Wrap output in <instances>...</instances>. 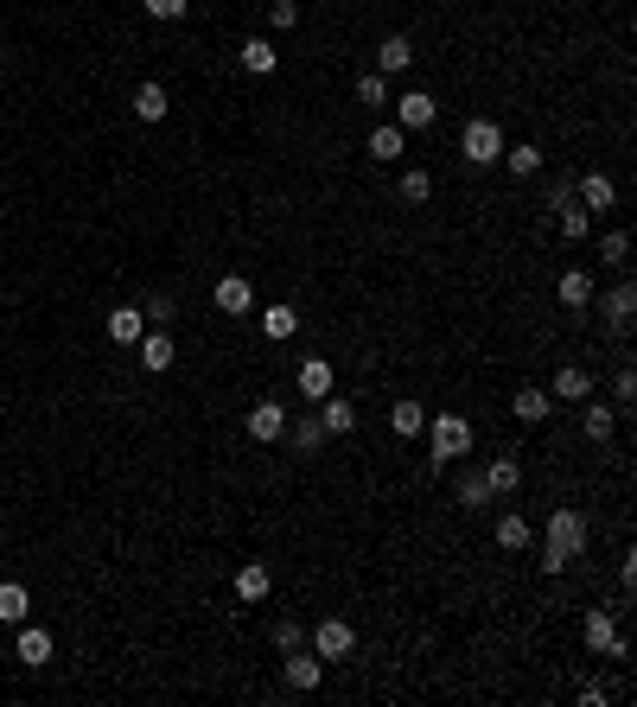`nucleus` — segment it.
Instances as JSON below:
<instances>
[{
    "instance_id": "37",
    "label": "nucleus",
    "mask_w": 637,
    "mask_h": 707,
    "mask_svg": "<svg viewBox=\"0 0 637 707\" xmlns=\"http://www.w3.org/2000/svg\"><path fill=\"white\" fill-rule=\"evenodd\" d=\"M357 102H370V109H383V102H389V77L364 71V77H357Z\"/></svg>"
},
{
    "instance_id": "13",
    "label": "nucleus",
    "mask_w": 637,
    "mask_h": 707,
    "mask_svg": "<svg viewBox=\"0 0 637 707\" xmlns=\"http://www.w3.org/2000/svg\"><path fill=\"white\" fill-rule=\"evenodd\" d=\"M408 64H415V45H408L402 32H389V39L376 45V77H402Z\"/></svg>"
},
{
    "instance_id": "24",
    "label": "nucleus",
    "mask_w": 637,
    "mask_h": 707,
    "mask_svg": "<svg viewBox=\"0 0 637 707\" xmlns=\"http://www.w3.org/2000/svg\"><path fill=\"white\" fill-rule=\"evenodd\" d=\"M141 332H147V313H141V306H115V313H109V338H115V344H141Z\"/></svg>"
},
{
    "instance_id": "29",
    "label": "nucleus",
    "mask_w": 637,
    "mask_h": 707,
    "mask_svg": "<svg viewBox=\"0 0 637 707\" xmlns=\"http://www.w3.org/2000/svg\"><path fill=\"white\" fill-rule=\"evenodd\" d=\"M580 637H587V650H593V657H606V644L618 637V618H612V612H587V625H580Z\"/></svg>"
},
{
    "instance_id": "33",
    "label": "nucleus",
    "mask_w": 637,
    "mask_h": 707,
    "mask_svg": "<svg viewBox=\"0 0 637 707\" xmlns=\"http://www.w3.org/2000/svg\"><path fill=\"white\" fill-rule=\"evenodd\" d=\"M555 223H561V236H567V243H580V236L593 230V211H587V204H561Z\"/></svg>"
},
{
    "instance_id": "35",
    "label": "nucleus",
    "mask_w": 637,
    "mask_h": 707,
    "mask_svg": "<svg viewBox=\"0 0 637 707\" xmlns=\"http://www.w3.org/2000/svg\"><path fill=\"white\" fill-rule=\"evenodd\" d=\"M625 255H631V236H625V230H606V236H599V262H606V268H625Z\"/></svg>"
},
{
    "instance_id": "19",
    "label": "nucleus",
    "mask_w": 637,
    "mask_h": 707,
    "mask_svg": "<svg viewBox=\"0 0 637 707\" xmlns=\"http://www.w3.org/2000/svg\"><path fill=\"white\" fill-rule=\"evenodd\" d=\"M402 153H408V134L395 128V122H376V128H370V160L395 166V160H402Z\"/></svg>"
},
{
    "instance_id": "22",
    "label": "nucleus",
    "mask_w": 637,
    "mask_h": 707,
    "mask_svg": "<svg viewBox=\"0 0 637 707\" xmlns=\"http://www.w3.org/2000/svg\"><path fill=\"white\" fill-rule=\"evenodd\" d=\"M587 395H593L587 364H561V370H555V402H587Z\"/></svg>"
},
{
    "instance_id": "26",
    "label": "nucleus",
    "mask_w": 637,
    "mask_h": 707,
    "mask_svg": "<svg viewBox=\"0 0 637 707\" xmlns=\"http://www.w3.org/2000/svg\"><path fill=\"white\" fill-rule=\"evenodd\" d=\"M166 109H172L166 83H141V90H134V115H141V122H166Z\"/></svg>"
},
{
    "instance_id": "38",
    "label": "nucleus",
    "mask_w": 637,
    "mask_h": 707,
    "mask_svg": "<svg viewBox=\"0 0 637 707\" xmlns=\"http://www.w3.org/2000/svg\"><path fill=\"white\" fill-rule=\"evenodd\" d=\"M268 26L274 32H294L300 26V0H268Z\"/></svg>"
},
{
    "instance_id": "21",
    "label": "nucleus",
    "mask_w": 637,
    "mask_h": 707,
    "mask_svg": "<svg viewBox=\"0 0 637 707\" xmlns=\"http://www.w3.org/2000/svg\"><path fill=\"white\" fill-rule=\"evenodd\" d=\"M593 300L606 306V319L618 325V332H631V306H637V287H631V281H618L612 293H593Z\"/></svg>"
},
{
    "instance_id": "20",
    "label": "nucleus",
    "mask_w": 637,
    "mask_h": 707,
    "mask_svg": "<svg viewBox=\"0 0 637 707\" xmlns=\"http://www.w3.org/2000/svg\"><path fill=\"white\" fill-rule=\"evenodd\" d=\"M287 434H294V453H300V459H319V446L332 440V434L319 427V415H294V421H287Z\"/></svg>"
},
{
    "instance_id": "11",
    "label": "nucleus",
    "mask_w": 637,
    "mask_h": 707,
    "mask_svg": "<svg viewBox=\"0 0 637 707\" xmlns=\"http://www.w3.org/2000/svg\"><path fill=\"white\" fill-rule=\"evenodd\" d=\"M268 593H274V574H268L262 561H243V567H236V599H243V606H262Z\"/></svg>"
},
{
    "instance_id": "30",
    "label": "nucleus",
    "mask_w": 637,
    "mask_h": 707,
    "mask_svg": "<svg viewBox=\"0 0 637 707\" xmlns=\"http://www.w3.org/2000/svg\"><path fill=\"white\" fill-rule=\"evenodd\" d=\"M504 166L516 172V179H536V172H542V147H529V141H510V147H504Z\"/></svg>"
},
{
    "instance_id": "31",
    "label": "nucleus",
    "mask_w": 637,
    "mask_h": 707,
    "mask_svg": "<svg viewBox=\"0 0 637 707\" xmlns=\"http://www.w3.org/2000/svg\"><path fill=\"white\" fill-rule=\"evenodd\" d=\"M262 332H268L274 344H287V338L300 332V313H294V306H268V313H262Z\"/></svg>"
},
{
    "instance_id": "34",
    "label": "nucleus",
    "mask_w": 637,
    "mask_h": 707,
    "mask_svg": "<svg viewBox=\"0 0 637 707\" xmlns=\"http://www.w3.org/2000/svg\"><path fill=\"white\" fill-rule=\"evenodd\" d=\"M516 421H529V427H536V421H548V389H516Z\"/></svg>"
},
{
    "instance_id": "18",
    "label": "nucleus",
    "mask_w": 637,
    "mask_h": 707,
    "mask_svg": "<svg viewBox=\"0 0 637 707\" xmlns=\"http://www.w3.org/2000/svg\"><path fill=\"white\" fill-rule=\"evenodd\" d=\"M593 293H599V287H593V274H587V268H567L561 281H555V300H561V306H574V313H580V306H593Z\"/></svg>"
},
{
    "instance_id": "9",
    "label": "nucleus",
    "mask_w": 637,
    "mask_h": 707,
    "mask_svg": "<svg viewBox=\"0 0 637 707\" xmlns=\"http://www.w3.org/2000/svg\"><path fill=\"white\" fill-rule=\"evenodd\" d=\"M211 300H217V313H230V319H243V313H255V287L243 281V274H223Z\"/></svg>"
},
{
    "instance_id": "12",
    "label": "nucleus",
    "mask_w": 637,
    "mask_h": 707,
    "mask_svg": "<svg viewBox=\"0 0 637 707\" xmlns=\"http://www.w3.org/2000/svg\"><path fill=\"white\" fill-rule=\"evenodd\" d=\"M332 383H338V376H332V364H325V357H306V364L294 370V389L306 395V402H319V395H332Z\"/></svg>"
},
{
    "instance_id": "6",
    "label": "nucleus",
    "mask_w": 637,
    "mask_h": 707,
    "mask_svg": "<svg viewBox=\"0 0 637 707\" xmlns=\"http://www.w3.org/2000/svg\"><path fill=\"white\" fill-rule=\"evenodd\" d=\"M281 676H287V688H294V695H313V688L325 682V663L313 657V650H287Z\"/></svg>"
},
{
    "instance_id": "23",
    "label": "nucleus",
    "mask_w": 637,
    "mask_h": 707,
    "mask_svg": "<svg viewBox=\"0 0 637 707\" xmlns=\"http://www.w3.org/2000/svg\"><path fill=\"white\" fill-rule=\"evenodd\" d=\"M612 427H618V408H606V402H593V395H587V415H580V434H587L593 446H606V440H612Z\"/></svg>"
},
{
    "instance_id": "43",
    "label": "nucleus",
    "mask_w": 637,
    "mask_h": 707,
    "mask_svg": "<svg viewBox=\"0 0 637 707\" xmlns=\"http://www.w3.org/2000/svg\"><path fill=\"white\" fill-rule=\"evenodd\" d=\"M548 204H555V211H561V204H574V172H561V179H555V192H548Z\"/></svg>"
},
{
    "instance_id": "16",
    "label": "nucleus",
    "mask_w": 637,
    "mask_h": 707,
    "mask_svg": "<svg viewBox=\"0 0 637 707\" xmlns=\"http://www.w3.org/2000/svg\"><path fill=\"white\" fill-rule=\"evenodd\" d=\"M172 364H179L172 338H166V332H141V370H147V376H166Z\"/></svg>"
},
{
    "instance_id": "42",
    "label": "nucleus",
    "mask_w": 637,
    "mask_h": 707,
    "mask_svg": "<svg viewBox=\"0 0 637 707\" xmlns=\"http://www.w3.org/2000/svg\"><path fill=\"white\" fill-rule=\"evenodd\" d=\"M612 395H618V408H631V402H637V370H631V364L612 376Z\"/></svg>"
},
{
    "instance_id": "5",
    "label": "nucleus",
    "mask_w": 637,
    "mask_h": 707,
    "mask_svg": "<svg viewBox=\"0 0 637 707\" xmlns=\"http://www.w3.org/2000/svg\"><path fill=\"white\" fill-rule=\"evenodd\" d=\"M434 122H440V102L427 90H402V96H395V128H402V134H421Z\"/></svg>"
},
{
    "instance_id": "10",
    "label": "nucleus",
    "mask_w": 637,
    "mask_h": 707,
    "mask_svg": "<svg viewBox=\"0 0 637 707\" xmlns=\"http://www.w3.org/2000/svg\"><path fill=\"white\" fill-rule=\"evenodd\" d=\"M453 497H459V510H485L491 504L485 472H478V465H459V472H453Z\"/></svg>"
},
{
    "instance_id": "28",
    "label": "nucleus",
    "mask_w": 637,
    "mask_h": 707,
    "mask_svg": "<svg viewBox=\"0 0 637 707\" xmlns=\"http://www.w3.org/2000/svg\"><path fill=\"white\" fill-rule=\"evenodd\" d=\"M26 612H32V593L20 580H7L0 586V625H26Z\"/></svg>"
},
{
    "instance_id": "4",
    "label": "nucleus",
    "mask_w": 637,
    "mask_h": 707,
    "mask_svg": "<svg viewBox=\"0 0 637 707\" xmlns=\"http://www.w3.org/2000/svg\"><path fill=\"white\" fill-rule=\"evenodd\" d=\"M351 650H357V631L344 625V618H319L313 625V657L319 663H344Z\"/></svg>"
},
{
    "instance_id": "14",
    "label": "nucleus",
    "mask_w": 637,
    "mask_h": 707,
    "mask_svg": "<svg viewBox=\"0 0 637 707\" xmlns=\"http://www.w3.org/2000/svg\"><path fill=\"white\" fill-rule=\"evenodd\" d=\"M529 542H536V529H529L523 510H504V516H497V548H504V555H523Z\"/></svg>"
},
{
    "instance_id": "25",
    "label": "nucleus",
    "mask_w": 637,
    "mask_h": 707,
    "mask_svg": "<svg viewBox=\"0 0 637 707\" xmlns=\"http://www.w3.org/2000/svg\"><path fill=\"white\" fill-rule=\"evenodd\" d=\"M274 64H281L274 39H243V71H249V77H274Z\"/></svg>"
},
{
    "instance_id": "2",
    "label": "nucleus",
    "mask_w": 637,
    "mask_h": 707,
    "mask_svg": "<svg viewBox=\"0 0 637 707\" xmlns=\"http://www.w3.org/2000/svg\"><path fill=\"white\" fill-rule=\"evenodd\" d=\"M504 128H497L491 122V115H472V122L466 128H459V153H466V166H497V160H504Z\"/></svg>"
},
{
    "instance_id": "41",
    "label": "nucleus",
    "mask_w": 637,
    "mask_h": 707,
    "mask_svg": "<svg viewBox=\"0 0 637 707\" xmlns=\"http://www.w3.org/2000/svg\"><path fill=\"white\" fill-rule=\"evenodd\" d=\"M141 313H147V325H172V319H179V306H172L166 293H153V300L141 306Z\"/></svg>"
},
{
    "instance_id": "17",
    "label": "nucleus",
    "mask_w": 637,
    "mask_h": 707,
    "mask_svg": "<svg viewBox=\"0 0 637 707\" xmlns=\"http://www.w3.org/2000/svg\"><path fill=\"white\" fill-rule=\"evenodd\" d=\"M313 408H319V427H325V434H351V427H357V408L344 402L338 389H332V395H319Z\"/></svg>"
},
{
    "instance_id": "1",
    "label": "nucleus",
    "mask_w": 637,
    "mask_h": 707,
    "mask_svg": "<svg viewBox=\"0 0 637 707\" xmlns=\"http://www.w3.org/2000/svg\"><path fill=\"white\" fill-rule=\"evenodd\" d=\"M427 446H434V472H446V465H459L472 453V421H459V415H427Z\"/></svg>"
},
{
    "instance_id": "39",
    "label": "nucleus",
    "mask_w": 637,
    "mask_h": 707,
    "mask_svg": "<svg viewBox=\"0 0 637 707\" xmlns=\"http://www.w3.org/2000/svg\"><path fill=\"white\" fill-rule=\"evenodd\" d=\"M274 650H306V625H294V618H281V625H274Z\"/></svg>"
},
{
    "instance_id": "8",
    "label": "nucleus",
    "mask_w": 637,
    "mask_h": 707,
    "mask_svg": "<svg viewBox=\"0 0 637 707\" xmlns=\"http://www.w3.org/2000/svg\"><path fill=\"white\" fill-rule=\"evenodd\" d=\"M243 427H249V440H262V446L281 440V434H287V402H255Z\"/></svg>"
},
{
    "instance_id": "7",
    "label": "nucleus",
    "mask_w": 637,
    "mask_h": 707,
    "mask_svg": "<svg viewBox=\"0 0 637 707\" xmlns=\"http://www.w3.org/2000/svg\"><path fill=\"white\" fill-rule=\"evenodd\" d=\"M574 204H587V211L599 217V211H612V204H618V185L606 179V172H580V179H574Z\"/></svg>"
},
{
    "instance_id": "40",
    "label": "nucleus",
    "mask_w": 637,
    "mask_h": 707,
    "mask_svg": "<svg viewBox=\"0 0 637 707\" xmlns=\"http://www.w3.org/2000/svg\"><path fill=\"white\" fill-rule=\"evenodd\" d=\"M141 7H147V20H185L192 0H141Z\"/></svg>"
},
{
    "instance_id": "32",
    "label": "nucleus",
    "mask_w": 637,
    "mask_h": 707,
    "mask_svg": "<svg viewBox=\"0 0 637 707\" xmlns=\"http://www.w3.org/2000/svg\"><path fill=\"white\" fill-rule=\"evenodd\" d=\"M389 427H395L402 440H415L421 427H427V408H421V402H395V408H389Z\"/></svg>"
},
{
    "instance_id": "15",
    "label": "nucleus",
    "mask_w": 637,
    "mask_h": 707,
    "mask_svg": "<svg viewBox=\"0 0 637 707\" xmlns=\"http://www.w3.org/2000/svg\"><path fill=\"white\" fill-rule=\"evenodd\" d=\"M478 472H485V485H491V504L516 497V485H523V465L516 459H491V465H478Z\"/></svg>"
},
{
    "instance_id": "3",
    "label": "nucleus",
    "mask_w": 637,
    "mask_h": 707,
    "mask_svg": "<svg viewBox=\"0 0 637 707\" xmlns=\"http://www.w3.org/2000/svg\"><path fill=\"white\" fill-rule=\"evenodd\" d=\"M548 555H561V561H574L580 548H587V516L580 510H548Z\"/></svg>"
},
{
    "instance_id": "36",
    "label": "nucleus",
    "mask_w": 637,
    "mask_h": 707,
    "mask_svg": "<svg viewBox=\"0 0 637 707\" xmlns=\"http://www.w3.org/2000/svg\"><path fill=\"white\" fill-rule=\"evenodd\" d=\"M427 198H434V179H427L421 166H408L402 172V204H427Z\"/></svg>"
},
{
    "instance_id": "27",
    "label": "nucleus",
    "mask_w": 637,
    "mask_h": 707,
    "mask_svg": "<svg viewBox=\"0 0 637 707\" xmlns=\"http://www.w3.org/2000/svg\"><path fill=\"white\" fill-rule=\"evenodd\" d=\"M20 663H32V669L51 663V631L45 625H20Z\"/></svg>"
}]
</instances>
